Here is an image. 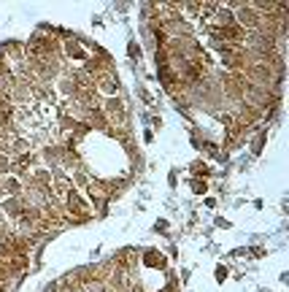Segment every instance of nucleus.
<instances>
[{"mask_svg": "<svg viewBox=\"0 0 289 292\" xmlns=\"http://www.w3.org/2000/svg\"><path fill=\"white\" fill-rule=\"evenodd\" d=\"M27 206H30V203H27L25 198H6L3 203H0L3 214L11 217V219H17V222H19L22 217H25V208H27Z\"/></svg>", "mask_w": 289, "mask_h": 292, "instance_id": "nucleus-1", "label": "nucleus"}, {"mask_svg": "<svg viewBox=\"0 0 289 292\" xmlns=\"http://www.w3.org/2000/svg\"><path fill=\"white\" fill-rule=\"evenodd\" d=\"M65 54H68L70 60H81V62L89 60V52L81 49V41H79V38H65Z\"/></svg>", "mask_w": 289, "mask_h": 292, "instance_id": "nucleus-2", "label": "nucleus"}, {"mask_svg": "<svg viewBox=\"0 0 289 292\" xmlns=\"http://www.w3.org/2000/svg\"><path fill=\"white\" fill-rule=\"evenodd\" d=\"M0 187H3L6 198H22V189H25V184H22L19 179H14V176L3 179V181H0Z\"/></svg>", "mask_w": 289, "mask_h": 292, "instance_id": "nucleus-3", "label": "nucleus"}, {"mask_svg": "<svg viewBox=\"0 0 289 292\" xmlns=\"http://www.w3.org/2000/svg\"><path fill=\"white\" fill-rule=\"evenodd\" d=\"M192 173H203V176H206V173H208V168H206L203 162H195V165H192Z\"/></svg>", "mask_w": 289, "mask_h": 292, "instance_id": "nucleus-4", "label": "nucleus"}, {"mask_svg": "<svg viewBox=\"0 0 289 292\" xmlns=\"http://www.w3.org/2000/svg\"><path fill=\"white\" fill-rule=\"evenodd\" d=\"M130 57H140V46L135 41H130Z\"/></svg>", "mask_w": 289, "mask_h": 292, "instance_id": "nucleus-5", "label": "nucleus"}, {"mask_svg": "<svg viewBox=\"0 0 289 292\" xmlns=\"http://www.w3.org/2000/svg\"><path fill=\"white\" fill-rule=\"evenodd\" d=\"M192 189H195V192H206V181H198V179H195V181H192Z\"/></svg>", "mask_w": 289, "mask_h": 292, "instance_id": "nucleus-6", "label": "nucleus"}, {"mask_svg": "<svg viewBox=\"0 0 289 292\" xmlns=\"http://www.w3.org/2000/svg\"><path fill=\"white\" fill-rule=\"evenodd\" d=\"M6 200V192H3V187H0V203H3Z\"/></svg>", "mask_w": 289, "mask_h": 292, "instance_id": "nucleus-7", "label": "nucleus"}]
</instances>
